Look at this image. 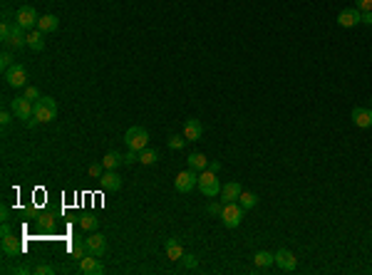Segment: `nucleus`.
<instances>
[{
  "label": "nucleus",
  "instance_id": "nucleus-1",
  "mask_svg": "<svg viewBox=\"0 0 372 275\" xmlns=\"http://www.w3.org/2000/svg\"><path fill=\"white\" fill-rule=\"evenodd\" d=\"M57 119V102L52 97H40L35 102V122L37 124H47Z\"/></svg>",
  "mask_w": 372,
  "mask_h": 275
},
{
  "label": "nucleus",
  "instance_id": "nucleus-2",
  "mask_svg": "<svg viewBox=\"0 0 372 275\" xmlns=\"http://www.w3.org/2000/svg\"><path fill=\"white\" fill-rule=\"evenodd\" d=\"M199 191L204 194L206 199H216L221 194V181L216 179V171L206 169L204 174L199 176Z\"/></svg>",
  "mask_w": 372,
  "mask_h": 275
},
{
  "label": "nucleus",
  "instance_id": "nucleus-3",
  "mask_svg": "<svg viewBox=\"0 0 372 275\" xmlns=\"http://www.w3.org/2000/svg\"><path fill=\"white\" fill-rule=\"evenodd\" d=\"M243 213H246V208H243L238 201L223 203V213H221L223 226H226V228H238L243 223Z\"/></svg>",
  "mask_w": 372,
  "mask_h": 275
},
{
  "label": "nucleus",
  "instance_id": "nucleus-4",
  "mask_svg": "<svg viewBox=\"0 0 372 275\" xmlns=\"http://www.w3.org/2000/svg\"><path fill=\"white\" fill-rule=\"evenodd\" d=\"M124 142H127L129 149L142 151V149H147V144H149V131L144 127H129L127 134H124Z\"/></svg>",
  "mask_w": 372,
  "mask_h": 275
},
{
  "label": "nucleus",
  "instance_id": "nucleus-5",
  "mask_svg": "<svg viewBox=\"0 0 372 275\" xmlns=\"http://www.w3.org/2000/svg\"><path fill=\"white\" fill-rule=\"evenodd\" d=\"M5 82H8L10 87H25V85H28V70H25V65L13 62V65L5 70Z\"/></svg>",
  "mask_w": 372,
  "mask_h": 275
},
{
  "label": "nucleus",
  "instance_id": "nucleus-6",
  "mask_svg": "<svg viewBox=\"0 0 372 275\" xmlns=\"http://www.w3.org/2000/svg\"><path fill=\"white\" fill-rule=\"evenodd\" d=\"M194 186H199V174H196L194 169H186V171H181V174L174 179V188H176L179 194L194 191Z\"/></svg>",
  "mask_w": 372,
  "mask_h": 275
},
{
  "label": "nucleus",
  "instance_id": "nucleus-7",
  "mask_svg": "<svg viewBox=\"0 0 372 275\" xmlns=\"http://www.w3.org/2000/svg\"><path fill=\"white\" fill-rule=\"evenodd\" d=\"M10 109H13V114H15L18 119H25V122H30V119L35 117V107H33V102H30L28 97H15V99L10 102Z\"/></svg>",
  "mask_w": 372,
  "mask_h": 275
},
{
  "label": "nucleus",
  "instance_id": "nucleus-8",
  "mask_svg": "<svg viewBox=\"0 0 372 275\" xmlns=\"http://www.w3.org/2000/svg\"><path fill=\"white\" fill-rule=\"evenodd\" d=\"M15 22L22 25L25 30H35L37 22H40V15L35 13V8H30V5H22L18 10V15H15Z\"/></svg>",
  "mask_w": 372,
  "mask_h": 275
},
{
  "label": "nucleus",
  "instance_id": "nucleus-9",
  "mask_svg": "<svg viewBox=\"0 0 372 275\" xmlns=\"http://www.w3.org/2000/svg\"><path fill=\"white\" fill-rule=\"evenodd\" d=\"M85 245H87V253H92V256H104L107 253V238L102 236V233H97V231H92L90 233V238H85Z\"/></svg>",
  "mask_w": 372,
  "mask_h": 275
},
{
  "label": "nucleus",
  "instance_id": "nucleus-10",
  "mask_svg": "<svg viewBox=\"0 0 372 275\" xmlns=\"http://www.w3.org/2000/svg\"><path fill=\"white\" fill-rule=\"evenodd\" d=\"M79 273H85V275H102L104 273V265L99 263V256L87 253V256L79 260Z\"/></svg>",
  "mask_w": 372,
  "mask_h": 275
},
{
  "label": "nucleus",
  "instance_id": "nucleus-11",
  "mask_svg": "<svg viewBox=\"0 0 372 275\" xmlns=\"http://www.w3.org/2000/svg\"><path fill=\"white\" fill-rule=\"evenodd\" d=\"M8 47H15V50H22V47H28V30L18 25V22H13V30H10V37H8V42H5Z\"/></svg>",
  "mask_w": 372,
  "mask_h": 275
},
{
  "label": "nucleus",
  "instance_id": "nucleus-12",
  "mask_svg": "<svg viewBox=\"0 0 372 275\" xmlns=\"http://www.w3.org/2000/svg\"><path fill=\"white\" fill-rule=\"evenodd\" d=\"M362 22V13L357 10V8H345V10H340V15H337V25L340 28H355V25H360Z\"/></svg>",
  "mask_w": 372,
  "mask_h": 275
},
{
  "label": "nucleus",
  "instance_id": "nucleus-13",
  "mask_svg": "<svg viewBox=\"0 0 372 275\" xmlns=\"http://www.w3.org/2000/svg\"><path fill=\"white\" fill-rule=\"evenodd\" d=\"M276 265H278L280 270L290 273V270H296L298 268V258L293 256L288 248H280V251H276Z\"/></svg>",
  "mask_w": 372,
  "mask_h": 275
},
{
  "label": "nucleus",
  "instance_id": "nucleus-14",
  "mask_svg": "<svg viewBox=\"0 0 372 275\" xmlns=\"http://www.w3.org/2000/svg\"><path fill=\"white\" fill-rule=\"evenodd\" d=\"M241 194H243V188H241V183L238 181H228V183H223L221 186V201L223 203H233V201H238L241 199Z\"/></svg>",
  "mask_w": 372,
  "mask_h": 275
},
{
  "label": "nucleus",
  "instance_id": "nucleus-15",
  "mask_svg": "<svg viewBox=\"0 0 372 275\" xmlns=\"http://www.w3.org/2000/svg\"><path fill=\"white\" fill-rule=\"evenodd\" d=\"M353 124L360 129H370L372 127V107H355L353 109Z\"/></svg>",
  "mask_w": 372,
  "mask_h": 275
},
{
  "label": "nucleus",
  "instance_id": "nucleus-16",
  "mask_svg": "<svg viewBox=\"0 0 372 275\" xmlns=\"http://www.w3.org/2000/svg\"><path fill=\"white\" fill-rule=\"evenodd\" d=\"M3 253L8 258H15L22 253V243H20L18 236H13V233H8V236H3Z\"/></svg>",
  "mask_w": 372,
  "mask_h": 275
},
{
  "label": "nucleus",
  "instance_id": "nucleus-17",
  "mask_svg": "<svg viewBox=\"0 0 372 275\" xmlns=\"http://www.w3.org/2000/svg\"><path fill=\"white\" fill-rule=\"evenodd\" d=\"M201 134H204V127H201V122H199V119H186V122H184L186 142H199V139H201Z\"/></svg>",
  "mask_w": 372,
  "mask_h": 275
},
{
  "label": "nucleus",
  "instance_id": "nucleus-18",
  "mask_svg": "<svg viewBox=\"0 0 372 275\" xmlns=\"http://www.w3.org/2000/svg\"><path fill=\"white\" fill-rule=\"evenodd\" d=\"M99 181H102V188H104V191H119V188H122V176L117 174V169L104 171V176H102Z\"/></svg>",
  "mask_w": 372,
  "mask_h": 275
},
{
  "label": "nucleus",
  "instance_id": "nucleus-19",
  "mask_svg": "<svg viewBox=\"0 0 372 275\" xmlns=\"http://www.w3.org/2000/svg\"><path fill=\"white\" fill-rule=\"evenodd\" d=\"M28 47L35 50V52H42V50H45V33H42L40 28H35V30L28 33Z\"/></svg>",
  "mask_w": 372,
  "mask_h": 275
},
{
  "label": "nucleus",
  "instance_id": "nucleus-20",
  "mask_svg": "<svg viewBox=\"0 0 372 275\" xmlns=\"http://www.w3.org/2000/svg\"><path fill=\"white\" fill-rule=\"evenodd\" d=\"M186 161H189V169H194V171H206L208 169V159H206L201 151H191L186 156Z\"/></svg>",
  "mask_w": 372,
  "mask_h": 275
},
{
  "label": "nucleus",
  "instance_id": "nucleus-21",
  "mask_svg": "<svg viewBox=\"0 0 372 275\" xmlns=\"http://www.w3.org/2000/svg\"><path fill=\"white\" fill-rule=\"evenodd\" d=\"M184 256V245L179 238H169L167 240V258L169 260H181Z\"/></svg>",
  "mask_w": 372,
  "mask_h": 275
},
{
  "label": "nucleus",
  "instance_id": "nucleus-22",
  "mask_svg": "<svg viewBox=\"0 0 372 275\" xmlns=\"http://www.w3.org/2000/svg\"><path fill=\"white\" fill-rule=\"evenodd\" d=\"M37 28L47 35V33H55L57 28H60V20L55 15H40V22H37Z\"/></svg>",
  "mask_w": 372,
  "mask_h": 275
},
{
  "label": "nucleus",
  "instance_id": "nucleus-23",
  "mask_svg": "<svg viewBox=\"0 0 372 275\" xmlns=\"http://www.w3.org/2000/svg\"><path fill=\"white\" fill-rule=\"evenodd\" d=\"M102 164H104L107 171H112V169H117V166L124 164V156H122L119 151H107V154H104V159H102Z\"/></svg>",
  "mask_w": 372,
  "mask_h": 275
},
{
  "label": "nucleus",
  "instance_id": "nucleus-24",
  "mask_svg": "<svg viewBox=\"0 0 372 275\" xmlns=\"http://www.w3.org/2000/svg\"><path fill=\"white\" fill-rule=\"evenodd\" d=\"M273 263H276V253L258 251V253L253 256V265H256V268H268V265H273Z\"/></svg>",
  "mask_w": 372,
  "mask_h": 275
},
{
  "label": "nucleus",
  "instance_id": "nucleus-25",
  "mask_svg": "<svg viewBox=\"0 0 372 275\" xmlns=\"http://www.w3.org/2000/svg\"><path fill=\"white\" fill-rule=\"evenodd\" d=\"M70 256H72L74 260H82V258L87 256V245H85V240H79V238L70 240Z\"/></svg>",
  "mask_w": 372,
  "mask_h": 275
},
{
  "label": "nucleus",
  "instance_id": "nucleus-26",
  "mask_svg": "<svg viewBox=\"0 0 372 275\" xmlns=\"http://www.w3.org/2000/svg\"><path fill=\"white\" fill-rule=\"evenodd\" d=\"M159 161V151L156 149H142L139 151V164H144V166H151V164H156Z\"/></svg>",
  "mask_w": 372,
  "mask_h": 275
},
{
  "label": "nucleus",
  "instance_id": "nucleus-27",
  "mask_svg": "<svg viewBox=\"0 0 372 275\" xmlns=\"http://www.w3.org/2000/svg\"><path fill=\"white\" fill-rule=\"evenodd\" d=\"M238 203H241L243 208L248 211V208H253V206L258 203V196H256L253 191H243V194H241V199H238Z\"/></svg>",
  "mask_w": 372,
  "mask_h": 275
},
{
  "label": "nucleus",
  "instance_id": "nucleus-28",
  "mask_svg": "<svg viewBox=\"0 0 372 275\" xmlns=\"http://www.w3.org/2000/svg\"><path fill=\"white\" fill-rule=\"evenodd\" d=\"M79 226H82L87 233H92V231L99 228V218H94V216H82V218H79Z\"/></svg>",
  "mask_w": 372,
  "mask_h": 275
},
{
  "label": "nucleus",
  "instance_id": "nucleus-29",
  "mask_svg": "<svg viewBox=\"0 0 372 275\" xmlns=\"http://www.w3.org/2000/svg\"><path fill=\"white\" fill-rule=\"evenodd\" d=\"M179 263L184 265L186 270H194V268L199 265V258L194 256V253H184V256H181V260H179Z\"/></svg>",
  "mask_w": 372,
  "mask_h": 275
},
{
  "label": "nucleus",
  "instance_id": "nucleus-30",
  "mask_svg": "<svg viewBox=\"0 0 372 275\" xmlns=\"http://www.w3.org/2000/svg\"><path fill=\"white\" fill-rule=\"evenodd\" d=\"M186 144H189V142H186L184 134H171V136H169V147L171 149H184Z\"/></svg>",
  "mask_w": 372,
  "mask_h": 275
},
{
  "label": "nucleus",
  "instance_id": "nucleus-31",
  "mask_svg": "<svg viewBox=\"0 0 372 275\" xmlns=\"http://www.w3.org/2000/svg\"><path fill=\"white\" fill-rule=\"evenodd\" d=\"M33 273H35V275H55V268H52V265H47V263H40V265L33 268Z\"/></svg>",
  "mask_w": 372,
  "mask_h": 275
},
{
  "label": "nucleus",
  "instance_id": "nucleus-32",
  "mask_svg": "<svg viewBox=\"0 0 372 275\" xmlns=\"http://www.w3.org/2000/svg\"><path fill=\"white\" fill-rule=\"evenodd\" d=\"M104 171H107L104 164H92V166H90V176H92V179H102V176H104Z\"/></svg>",
  "mask_w": 372,
  "mask_h": 275
},
{
  "label": "nucleus",
  "instance_id": "nucleus-33",
  "mask_svg": "<svg viewBox=\"0 0 372 275\" xmlns=\"http://www.w3.org/2000/svg\"><path fill=\"white\" fill-rule=\"evenodd\" d=\"M10 30H13V22H3V25H0V40H3V45L8 42V37H10Z\"/></svg>",
  "mask_w": 372,
  "mask_h": 275
},
{
  "label": "nucleus",
  "instance_id": "nucleus-34",
  "mask_svg": "<svg viewBox=\"0 0 372 275\" xmlns=\"http://www.w3.org/2000/svg\"><path fill=\"white\" fill-rule=\"evenodd\" d=\"M355 8L360 13H367V10H372V0H355Z\"/></svg>",
  "mask_w": 372,
  "mask_h": 275
},
{
  "label": "nucleus",
  "instance_id": "nucleus-35",
  "mask_svg": "<svg viewBox=\"0 0 372 275\" xmlns=\"http://www.w3.org/2000/svg\"><path fill=\"white\" fill-rule=\"evenodd\" d=\"M10 65H13V55H10V52H3V55H0V67H3V72H5Z\"/></svg>",
  "mask_w": 372,
  "mask_h": 275
},
{
  "label": "nucleus",
  "instance_id": "nucleus-36",
  "mask_svg": "<svg viewBox=\"0 0 372 275\" xmlns=\"http://www.w3.org/2000/svg\"><path fill=\"white\" fill-rule=\"evenodd\" d=\"M211 216H221L223 213V201L221 203H208V208H206Z\"/></svg>",
  "mask_w": 372,
  "mask_h": 275
},
{
  "label": "nucleus",
  "instance_id": "nucleus-37",
  "mask_svg": "<svg viewBox=\"0 0 372 275\" xmlns=\"http://www.w3.org/2000/svg\"><path fill=\"white\" fill-rule=\"evenodd\" d=\"M134 161H139V151L129 149V151L124 154V164H134Z\"/></svg>",
  "mask_w": 372,
  "mask_h": 275
},
{
  "label": "nucleus",
  "instance_id": "nucleus-38",
  "mask_svg": "<svg viewBox=\"0 0 372 275\" xmlns=\"http://www.w3.org/2000/svg\"><path fill=\"white\" fill-rule=\"evenodd\" d=\"M40 226H42L45 231H50V228H55V218H52V216H42V218H40Z\"/></svg>",
  "mask_w": 372,
  "mask_h": 275
},
{
  "label": "nucleus",
  "instance_id": "nucleus-39",
  "mask_svg": "<svg viewBox=\"0 0 372 275\" xmlns=\"http://www.w3.org/2000/svg\"><path fill=\"white\" fill-rule=\"evenodd\" d=\"M22 97H28L30 102H35V99H40V92L35 90V87H25V94Z\"/></svg>",
  "mask_w": 372,
  "mask_h": 275
},
{
  "label": "nucleus",
  "instance_id": "nucleus-40",
  "mask_svg": "<svg viewBox=\"0 0 372 275\" xmlns=\"http://www.w3.org/2000/svg\"><path fill=\"white\" fill-rule=\"evenodd\" d=\"M10 122H13V117H10V112H8V109H3V114H0V124H3V127H8Z\"/></svg>",
  "mask_w": 372,
  "mask_h": 275
},
{
  "label": "nucleus",
  "instance_id": "nucleus-41",
  "mask_svg": "<svg viewBox=\"0 0 372 275\" xmlns=\"http://www.w3.org/2000/svg\"><path fill=\"white\" fill-rule=\"evenodd\" d=\"M0 221L5 223V221H10V211H8V206H3L0 208Z\"/></svg>",
  "mask_w": 372,
  "mask_h": 275
},
{
  "label": "nucleus",
  "instance_id": "nucleus-42",
  "mask_svg": "<svg viewBox=\"0 0 372 275\" xmlns=\"http://www.w3.org/2000/svg\"><path fill=\"white\" fill-rule=\"evenodd\" d=\"M362 22H365V25H372V10L362 13Z\"/></svg>",
  "mask_w": 372,
  "mask_h": 275
},
{
  "label": "nucleus",
  "instance_id": "nucleus-43",
  "mask_svg": "<svg viewBox=\"0 0 372 275\" xmlns=\"http://www.w3.org/2000/svg\"><path fill=\"white\" fill-rule=\"evenodd\" d=\"M0 233H3V236H8V233H10V221H5V223H3V228H0Z\"/></svg>",
  "mask_w": 372,
  "mask_h": 275
},
{
  "label": "nucleus",
  "instance_id": "nucleus-44",
  "mask_svg": "<svg viewBox=\"0 0 372 275\" xmlns=\"http://www.w3.org/2000/svg\"><path fill=\"white\" fill-rule=\"evenodd\" d=\"M208 169H211V171H221V164H219V161H214V164H208Z\"/></svg>",
  "mask_w": 372,
  "mask_h": 275
},
{
  "label": "nucleus",
  "instance_id": "nucleus-45",
  "mask_svg": "<svg viewBox=\"0 0 372 275\" xmlns=\"http://www.w3.org/2000/svg\"><path fill=\"white\" fill-rule=\"evenodd\" d=\"M370 107H372V102H370Z\"/></svg>",
  "mask_w": 372,
  "mask_h": 275
}]
</instances>
